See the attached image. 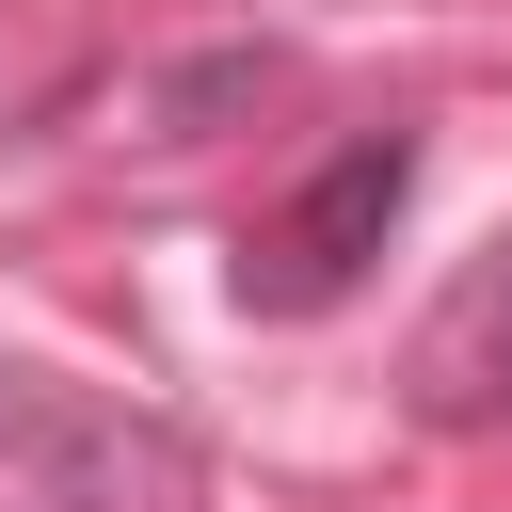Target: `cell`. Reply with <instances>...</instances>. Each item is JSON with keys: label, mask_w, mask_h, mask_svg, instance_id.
Wrapping results in <instances>:
<instances>
[{"label": "cell", "mask_w": 512, "mask_h": 512, "mask_svg": "<svg viewBox=\"0 0 512 512\" xmlns=\"http://www.w3.org/2000/svg\"><path fill=\"white\" fill-rule=\"evenodd\" d=\"M400 208H416V128L336 144V160H320L256 240H240V304H256V320H320V304H352L368 256L400 240Z\"/></svg>", "instance_id": "7a4b0ae2"}, {"label": "cell", "mask_w": 512, "mask_h": 512, "mask_svg": "<svg viewBox=\"0 0 512 512\" xmlns=\"http://www.w3.org/2000/svg\"><path fill=\"white\" fill-rule=\"evenodd\" d=\"M400 400H416L432 432H496V416H512V224L432 288V320H416V352H400Z\"/></svg>", "instance_id": "3957f363"}, {"label": "cell", "mask_w": 512, "mask_h": 512, "mask_svg": "<svg viewBox=\"0 0 512 512\" xmlns=\"http://www.w3.org/2000/svg\"><path fill=\"white\" fill-rule=\"evenodd\" d=\"M0 512H192V448L144 400L0 368Z\"/></svg>", "instance_id": "6da1fadb"}]
</instances>
